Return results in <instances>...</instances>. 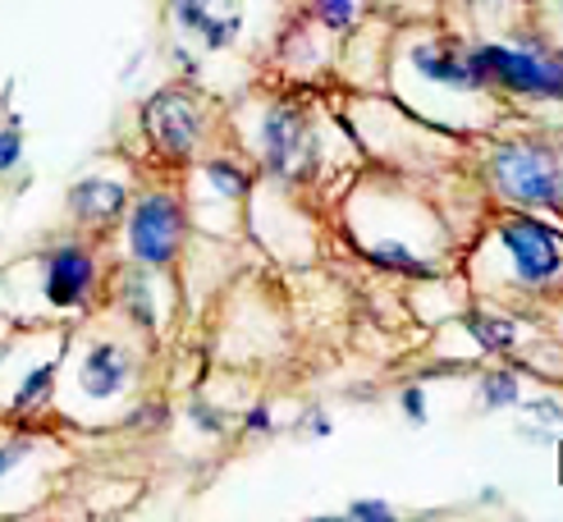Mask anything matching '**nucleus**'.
I'll return each instance as SVG.
<instances>
[{"label": "nucleus", "mask_w": 563, "mask_h": 522, "mask_svg": "<svg viewBox=\"0 0 563 522\" xmlns=\"http://www.w3.org/2000/svg\"><path fill=\"white\" fill-rule=\"evenodd\" d=\"M14 266L33 280V302L23 308L19 325H37V321L82 312L97 293V270H101L92 247H82V243H55L42 257H27Z\"/></svg>", "instance_id": "f257e3e1"}, {"label": "nucleus", "mask_w": 563, "mask_h": 522, "mask_svg": "<svg viewBox=\"0 0 563 522\" xmlns=\"http://www.w3.org/2000/svg\"><path fill=\"white\" fill-rule=\"evenodd\" d=\"M124 243H129V257L143 270L170 266L184 247V207L170 192H143V198L129 207Z\"/></svg>", "instance_id": "f03ea898"}, {"label": "nucleus", "mask_w": 563, "mask_h": 522, "mask_svg": "<svg viewBox=\"0 0 563 522\" xmlns=\"http://www.w3.org/2000/svg\"><path fill=\"white\" fill-rule=\"evenodd\" d=\"M467 69L476 82H504V88L518 92H545V97H563V65L541 60L531 51H509V46H482L476 55H467Z\"/></svg>", "instance_id": "7ed1b4c3"}, {"label": "nucleus", "mask_w": 563, "mask_h": 522, "mask_svg": "<svg viewBox=\"0 0 563 522\" xmlns=\"http://www.w3.org/2000/svg\"><path fill=\"white\" fill-rule=\"evenodd\" d=\"M495 179L499 188L518 202L531 207H563V170L559 160L531 147H504L495 156Z\"/></svg>", "instance_id": "20e7f679"}, {"label": "nucleus", "mask_w": 563, "mask_h": 522, "mask_svg": "<svg viewBox=\"0 0 563 522\" xmlns=\"http://www.w3.org/2000/svg\"><path fill=\"white\" fill-rule=\"evenodd\" d=\"M143 129L161 156L184 160L197 152V137H202V110L184 88H165L143 105Z\"/></svg>", "instance_id": "39448f33"}, {"label": "nucleus", "mask_w": 563, "mask_h": 522, "mask_svg": "<svg viewBox=\"0 0 563 522\" xmlns=\"http://www.w3.org/2000/svg\"><path fill=\"white\" fill-rule=\"evenodd\" d=\"M133 380V353L115 340H92L74 363V390L92 403H110L129 390Z\"/></svg>", "instance_id": "423d86ee"}, {"label": "nucleus", "mask_w": 563, "mask_h": 522, "mask_svg": "<svg viewBox=\"0 0 563 522\" xmlns=\"http://www.w3.org/2000/svg\"><path fill=\"white\" fill-rule=\"evenodd\" d=\"M504 243H509V253H514V266L527 285H545L559 275L563 257H559V243L545 225H537V220H509L504 225Z\"/></svg>", "instance_id": "0eeeda50"}, {"label": "nucleus", "mask_w": 563, "mask_h": 522, "mask_svg": "<svg viewBox=\"0 0 563 522\" xmlns=\"http://www.w3.org/2000/svg\"><path fill=\"white\" fill-rule=\"evenodd\" d=\"M262 152L275 175H294L312 156V137H307V120L298 110H271L262 124Z\"/></svg>", "instance_id": "6e6552de"}, {"label": "nucleus", "mask_w": 563, "mask_h": 522, "mask_svg": "<svg viewBox=\"0 0 563 522\" xmlns=\"http://www.w3.org/2000/svg\"><path fill=\"white\" fill-rule=\"evenodd\" d=\"M120 211H129V188L110 175H82L69 188V215L78 225H110Z\"/></svg>", "instance_id": "1a4fd4ad"}, {"label": "nucleus", "mask_w": 563, "mask_h": 522, "mask_svg": "<svg viewBox=\"0 0 563 522\" xmlns=\"http://www.w3.org/2000/svg\"><path fill=\"white\" fill-rule=\"evenodd\" d=\"M412 65L427 74V78H435V82H449V88H476L467 60H459V55H449V51L417 46V51H412Z\"/></svg>", "instance_id": "9d476101"}, {"label": "nucleus", "mask_w": 563, "mask_h": 522, "mask_svg": "<svg viewBox=\"0 0 563 522\" xmlns=\"http://www.w3.org/2000/svg\"><path fill=\"white\" fill-rule=\"evenodd\" d=\"M202 175H207V184L220 192V198H243V192H247V175L239 170V165L234 160H207L202 165Z\"/></svg>", "instance_id": "9b49d317"}, {"label": "nucleus", "mask_w": 563, "mask_h": 522, "mask_svg": "<svg viewBox=\"0 0 563 522\" xmlns=\"http://www.w3.org/2000/svg\"><path fill=\"white\" fill-rule=\"evenodd\" d=\"M312 14L330 27V33H349L357 23V0H312Z\"/></svg>", "instance_id": "f8f14e48"}, {"label": "nucleus", "mask_w": 563, "mask_h": 522, "mask_svg": "<svg viewBox=\"0 0 563 522\" xmlns=\"http://www.w3.org/2000/svg\"><path fill=\"white\" fill-rule=\"evenodd\" d=\"M467 330L476 340H482L486 348H514L518 344V330L509 325V321H490V316H472L467 321Z\"/></svg>", "instance_id": "ddd939ff"}, {"label": "nucleus", "mask_w": 563, "mask_h": 522, "mask_svg": "<svg viewBox=\"0 0 563 522\" xmlns=\"http://www.w3.org/2000/svg\"><path fill=\"white\" fill-rule=\"evenodd\" d=\"M23 165V129L19 124H0V179Z\"/></svg>", "instance_id": "4468645a"}, {"label": "nucleus", "mask_w": 563, "mask_h": 522, "mask_svg": "<svg viewBox=\"0 0 563 522\" xmlns=\"http://www.w3.org/2000/svg\"><path fill=\"white\" fill-rule=\"evenodd\" d=\"M514 399H518V385H514V376L495 371V376L486 380V403H490V408H504V403H514Z\"/></svg>", "instance_id": "2eb2a0df"}, {"label": "nucleus", "mask_w": 563, "mask_h": 522, "mask_svg": "<svg viewBox=\"0 0 563 522\" xmlns=\"http://www.w3.org/2000/svg\"><path fill=\"white\" fill-rule=\"evenodd\" d=\"M349 518H394V509L380 500H357V504H349Z\"/></svg>", "instance_id": "dca6fc26"}, {"label": "nucleus", "mask_w": 563, "mask_h": 522, "mask_svg": "<svg viewBox=\"0 0 563 522\" xmlns=\"http://www.w3.org/2000/svg\"><path fill=\"white\" fill-rule=\"evenodd\" d=\"M404 408H408V418H412V422L427 418V412H421V408H427V399H421V390H408V395H404Z\"/></svg>", "instance_id": "f3484780"}, {"label": "nucleus", "mask_w": 563, "mask_h": 522, "mask_svg": "<svg viewBox=\"0 0 563 522\" xmlns=\"http://www.w3.org/2000/svg\"><path fill=\"white\" fill-rule=\"evenodd\" d=\"M247 431H271V408H252L247 412Z\"/></svg>", "instance_id": "a211bd4d"}, {"label": "nucleus", "mask_w": 563, "mask_h": 522, "mask_svg": "<svg viewBox=\"0 0 563 522\" xmlns=\"http://www.w3.org/2000/svg\"><path fill=\"white\" fill-rule=\"evenodd\" d=\"M537 418H545V422H563V412H559V403H537Z\"/></svg>", "instance_id": "6ab92c4d"}, {"label": "nucleus", "mask_w": 563, "mask_h": 522, "mask_svg": "<svg viewBox=\"0 0 563 522\" xmlns=\"http://www.w3.org/2000/svg\"><path fill=\"white\" fill-rule=\"evenodd\" d=\"M0 192H5V179H0Z\"/></svg>", "instance_id": "aec40b11"}]
</instances>
